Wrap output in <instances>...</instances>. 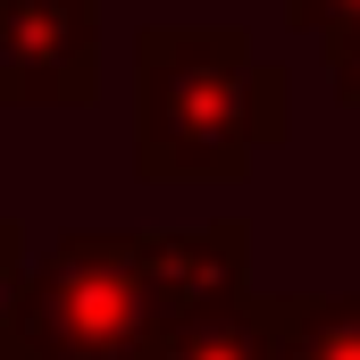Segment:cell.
<instances>
[{
	"label": "cell",
	"mask_w": 360,
	"mask_h": 360,
	"mask_svg": "<svg viewBox=\"0 0 360 360\" xmlns=\"http://www.w3.org/2000/svg\"><path fill=\"white\" fill-rule=\"evenodd\" d=\"M252 285V226H68L17 293V335L42 360H134L184 310Z\"/></svg>",
	"instance_id": "cell-1"
},
{
	"label": "cell",
	"mask_w": 360,
	"mask_h": 360,
	"mask_svg": "<svg viewBox=\"0 0 360 360\" xmlns=\"http://www.w3.org/2000/svg\"><path fill=\"white\" fill-rule=\"evenodd\" d=\"M293 84L243 25H143L134 34V176L243 184L293 134Z\"/></svg>",
	"instance_id": "cell-2"
},
{
	"label": "cell",
	"mask_w": 360,
	"mask_h": 360,
	"mask_svg": "<svg viewBox=\"0 0 360 360\" xmlns=\"http://www.w3.org/2000/svg\"><path fill=\"white\" fill-rule=\"evenodd\" d=\"M101 101V0H0V109Z\"/></svg>",
	"instance_id": "cell-3"
},
{
	"label": "cell",
	"mask_w": 360,
	"mask_h": 360,
	"mask_svg": "<svg viewBox=\"0 0 360 360\" xmlns=\"http://www.w3.org/2000/svg\"><path fill=\"white\" fill-rule=\"evenodd\" d=\"M285 344V293H218L201 310H184L168 335H151L134 360H276Z\"/></svg>",
	"instance_id": "cell-4"
},
{
	"label": "cell",
	"mask_w": 360,
	"mask_h": 360,
	"mask_svg": "<svg viewBox=\"0 0 360 360\" xmlns=\"http://www.w3.org/2000/svg\"><path fill=\"white\" fill-rule=\"evenodd\" d=\"M285 25L319 42L327 84H335V109L360 126V0H285Z\"/></svg>",
	"instance_id": "cell-5"
},
{
	"label": "cell",
	"mask_w": 360,
	"mask_h": 360,
	"mask_svg": "<svg viewBox=\"0 0 360 360\" xmlns=\"http://www.w3.org/2000/svg\"><path fill=\"white\" fill-rule=\"evenodd\" d=\"M276 360H360V293H285Z\"/></svg>",
	"instance_id": "cell-6"
},
{
	"label": "cell",
	"mask_w": 360,
	"mask_h": 360,
	"mask_svg": "<svg viewBox=\"0 0 360 360\" xmlns=\"http://www.w3.org/2000/svg\"><path fill=\"white\" fill-rule=\"evenodd\" d=\"M25 269H34V260H25V226H8V218H0V327L17 319V293H25Z\"/></svg>",
	"instance_id": "cell-7"
},
{
	"label": "cell",
	"mask_w": 360,
	"mask_h": 360,
	"mask_svg": "<svg viewBox=\"0 0 360 360\" xmlns=\"http://www.w3.org/2000/svg\"><path fill=\"white\" fill-rule=\"evenodd\" d=\"M0 360H42V352H34V344H25L17 327H0Z\"/></svg>",
	"instance_id": "cell-8"
}]
</instances>
